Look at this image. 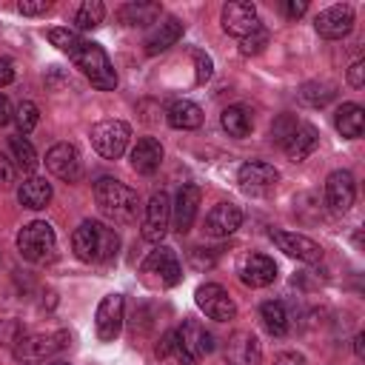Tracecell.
<instances>
[{
  "label": "cell",
  "mask_w": 365,
  "mask_h": 365,
  "mask_svg": "<svg viewBox=\"0 0 365 365\" xmlns=\"http://www.w3.org/2000/svg\"><path fill=\"white\" fill-rule=\"evenodd\" d=\"M271 240L277 242L279 251H285L288 257L299 259V262H322V245L314 242L311 237L305 234H297V231H271Z\"/></svg>",
  "instance_id": "obj_16"
},
{
  "label": "cell",
  "mask_w": 365,
  "mask_h": 365,
  "mask_svg": "<svg viewBox=\"0 0 365 365\" xmlns=\"http://www.w3.org/2000/svg\"><path fill=\"white\" fill-rule=\"evenodd\" d=\"M194 71H197L194 80H197L200 86L211 80V74H214V63H211V57H208L205 51H194Z\"/></svg>",
  "instance_id": "obj_38"
},
{
  "label": "cell",
  "mask_w": 365,
  "mask_h": 365,
  "mask_svg": "<svg viewBox=\"0 0 365 365\" xmlns=\"http://www.w3.org/2000/svg\"><path fill=\"white\" fill-rule=\"evenodd\" d=\"M194 299H197V308L208 317V319H217V322H228L237 317V305L234 299L228 297V291L217 282H205L194 291Z\"/></svg>",
  "instance_id": "obj_7"
},
{
  "label": "cell",
  "mask_w": 365,
  "mask_h": 365,
  "mask_svg": "<svg viewBox=\"0 0 365 365\" xmlns=\"http://www.w3.org/2000/svg\"><path fill=\"white\" fill-rule=\"evenodd\" d=\"M282 9H285V14H288V17H302V14H305V9H308V3H302V0H299V3H297V0H288Z\"/></svg>",
  "instance_id": "obj_45"
},
{
  "label": "cell",
  "mask_w": 365,
  "mask_h": 365,
  "mask_svg": "<svg viewBox=\"0 0 365 365\" xmlns=\"http://www.w3.org/2000/svg\"><path fill=\"white\" fill-rule=\"evenodd\" d=\"M294 125H297V117H291V114H282V117H279V120L271 125V140L282 145V143L288 140V134L294 131Z\"/></svg>",
  "instance_id": "obj_39"
},
{
  "label": "cell",
  "mask_w": 365,
  "mask_h": 365,
  "mask_svg": "<svg viewBox=\"0 0 365 365\" xmlns=\"http://www.w3.org/2000/svg\"><path fill=\"white\" fill-rule=\"evenodd\" d=\"M11 120V103L6 94H0V125H6Z\"/></svg>",
  "instance_id": "obj_46"
},
{
  "label": "cell",
  "mask_w": 365,
  "mask_h": 365,
  "mask_svg": "<svg viewBox=\"0 0 365 365\" xmlns=\"http://www.w3.org/2000/svg\"><path fill=\"white\" fill-rule=\"evenodd\" d=\"M157 359H160V365H194V362H197V359L182 348L177 331H168V334L160 336V342H157Z\"/></svg>",
  "instance_id": "obj_28"
},
{
  "label": "cell",
  "mask_w": 365,
  "mask_h": 365,
  "mask_svg": "<svg viewBox=\"0 0 365 365\" xmlns=\"http://www.w3.org/2000/svg\"><path fill=\"white\" fill-rule=\"evenodd\" d=\"M240 279L248 285V288H265L277 279V262L265 254H248L242 257V265H240Z\"/></svg>",
  "instance_id": "obj_19"
},
{
  "label": "cell",
  "mask_w": 365,
  "mask_h": 365,
  "mask_svg": "<svg viewBox=\"0 0 365 365\" xmlns=\"http://www.w3.org/2000/svg\"><path fill=\"white\" fill-rule=\"evenodd\" d=\"M319 37L325 40H342L345 34H351L354 29V9L348 3H336V6H328L325 11L317 14L314 20Z\"/></svg>",
  "instance_id": "obj_14"
},
{
  "label": "cell",
  "mask_w": 365,
  "mask_h": 365,
  "mask_svg": "<svg viewBox=\"0 0 365 365\" xmlns=\"http://www.w3.org/2000/svg\"><path fill=\"white\" fill-rule=\"evenodd\" d=\"M277 180H279V171L265 160H248L237 174V182L245 194H265L277 185Z\"/></svg>",
  "instance_id": "obj_15"
},
{
  "label": "cell",
  "mask_w": 365,
  "mask_h": 365,
  "mask_svg": "<svg viewBox=\"0 0 365 365\" xmlns=\"http://www.w3.org/2000/svg\"><path fill=\"white\" fill-rule=\"evenodd\" d=\"M68 57L91 80L94 88H100V91H114L117 88V74H114V66H111L108 54L103 51V46L80 37L77 46L68 51Z\"/></svg>",
  "instance_id": "obj_3"
},
{
  "label": "cell",
  "mask_w": 365,
  "mask_h": 365,
  "mask_svg": "<svg viewBox=\"0 0 365 365\" xmlns=\"http://www.w3.org/2000/svg\"><path fill=\"white\" fill-rule=\"evenodd\" d=\"M168 222H171V200L165 191H154L145 205V217H143V240L160 242L168 234Z\"/></svg>",
  "instance_id": "obj_9"
},
{
  "label": "cell",
  "mask_w": 365,
  "mask_h": 365,
  "mask_svg": "<svg viewBox=\"0 0 365 365\" xmlns=\"http://www.w3.org/2000/svg\"><path fill=\"white\" fill-rule=\"evenodd\" d=\"M220 123H222V128L228 131V137H237V140L248 137L251 128H254V120H251L248 108H242V106H228V108H222Z\"/></svg>",
  "instance_id": "obj_29"
},
{
  "label": "cell",
  "mask_w": 365,
  "mask_h": 365,
  "mask_svg": "<svg viewBox=\"0 0 365 365\" xmlns=\"http://www.w3.org/2000/svg\"><path fill=\"white\" fill-rule=\"evenodd\" d=\"M325 200H328V208L334 214H345L351 211L354 200H356V182H354V174L339 168V171H331L328 180H325Z\"/></svg>",
  "instance_id": "obj_13"
},
{
  "label": "cell",
  "mask_w": 365,
  "mask_h": 365,
  "mask_svg": "<svg viewBox=\"0 0 365 365\" xmlns=\"http://www.w3.org/2000/svg\"><path fill=\"white\" fill-rule=\"evenodd\" d=\"M331 97H334V86H331V83H305V86L299 88V100H302L305 106H314V108L325 106Z\"/></svg>",
  "instance_id": "obj_34"
},
{
  "label": "cell",
  "mask_w": 365,
  "mask_h": 365,
  "mask_svg": "<svg viewBox=\"0 0 365 365\" xmlns=\"http://www.w3.org/2000/svg\"><path fill=\"white\" fill-rule=\"evenodd\" d=\"M362 339H365L362 334H356V336H354V351H356V356H359V359L365 356V348H362Z\"/></svg>",
  "instance_id": "obj_47"
},
{
  "label": "cell",
  "mask_w": 365,
  "mask_h": 365,
  "mask_svg": "<svg viewBox=\"0 0 365 365\" xmlns=\"http://www.w3.org/2000/svg\"><path fill=\"white\" fill-rule=\"evenodd\" d=\"M128 140H131V125L123 120H100L97 125H91V145L106 160H117L125 151Z\"/></svg>",
  "instance_id": "obj_6"
},
{
  "label": "cell",
  "mask_w": 365,
  "mask_h": 365,
  "mask_svg": "<svg viewBox=\"0 0 365 365\" xmlns=\"http://www.w3.org/2000/svg\"><path fill=\"white\" fill-rule=\"evenodd\" d=\"M128 160H131V168L137 174H154L160 168V163H163V145H160V140H154V137L137 140V145L131 148Z\"/></svg>",
  "instance_id": "obj_23"
},
{
  "label": "cell",
  "mask_w": 365,
  "mask_h": 365,
  "mask_svg": "<svg viewBox=\"0 0 365 365\" xmlns=\"http://www.w3.org/2000/svg\"><path fill=\"white\" fill-rule=\"evenodd\" d=\"M220 23H222V31L225 34L240 37V40L245 34H251L254 29L262 26L259 17H257L254 3H248V0H231V3H225L222 11H220Z\"/></svg>",
  "instance_id": "obj_8"
},
{
  "label": "cell",
  "mask_w": 365,
  "mask_h": 365,
  "mask_svg": "<svg viewBox=\"0 0 365 365\" xmlns=\"http://www.w3.org/2000/svg\"><path fill=\"white\" fill-rule=\"evenodd\" d=\"M17 251L29 262H48L57 251V234L46 220L26 222L17 231Z\"/></svg>",
  "instance_id": "obj_4"
},
{
  "label": "cell",
  "mask_w": 365,
  "mask_h": 365,
  "mask_svg": "<svg viewBox=\"0 0 365 365\" xmlns=\"http://www.w3.org/2000/svg\"><path fill=\"white\" fill-rule=\"evenodd\" d=\"M259 319H262V328L271 334V336H285L288 334V311L282 302L277 299H268L259 305Z\"/></svg>",
  "instance_id": "obj_30"
},
{
  "label": "cell",
  "mask_w": 365,
  "mask_h": 365,
  "mask_svg": "<svg viewBox=\"0 0 365 365\" xmlns=\"http://www.w3.org/2000/svg\"><path fill=\"white\" fill-rule=\"evenodd\" d=\"M317 145H319V134H317V128H314L311 123H297L294 131L288 134V140L282 143L285 154H288L294 163H299V160H305L308 154H314Z\"/></svg>",
  "instance_id": "obj_22"
},
{
  "label": "cell",
  "mask_w": 365,
  "mask_h": 365,
  "mask_svg": "<svg viewBox=\"0 0 365 365\" xmlns=\"http://www.w3.org/2000/svg\"><path fill=\"white\" fill-rule=\"evenodd\" d=\"M143 274H154L160 279V285H177L182 279V265L174 254V248L168 245H157L145 259H143Z\"/></svg>",
  "instance_id": "obj_12"
},
{
  "label": "cell",
  "mask_w": 365,
  "mask_h": 365,
  "mask_svg": "<svg viewBox=\"0 0 365 365\" xmlns=\"http://www.w3.org/2000/svg\"><path fill=\"white\" fill-rule=\"evenodd\" d=\"M48 9H51L48 0H20V3H17V11H20V14H29V17L46 14Z\"/></svg>",
  "instance_id": "obj_40"
},
{
  "label": "cell",
  "mask_w": 365,
  "mask_h": 365,
  "mask_svg": "<svg viewBox=\"0 0 365 365\" xmlns=\"http://www.w3.org/2000/svg\"><path fill=\"white\" fill-rule=\"evenodd\" d=\"M160 14H163L160 3H140L137 0V3H125L120 9V20L125 26H148V23H157Z\"/></svg>",
  "instance_id": "obj_31"
},
{
  "label": "cell",
  "mask_w": 365,
  "mask_h": 365,
  "mask_svg": "<svg viewBox=\"0 0 365 365\" xmlns=\"http://www.w3.org/2000/svg\"><path fill=\"white\" fill-rule=\"evenodd\" d=\"M177 336H180L182 348H185L194 359L214 351V336H211V334L205 331V325L197 322V319H185V322L177 328Z\"/></svg>",
  "instance_id": "obj_21"
},
{
  "label": "cell",
  "mask_w": 365,
  "mask_h": 365,
  "mask_svg": "<svg viewBox=\"0 0 365 365\" xmlns=\"http://www.w3.org/2000/svg\"><path fill=\"white\" fill-rule=\"evenodd\" d=\"M14 120H17L20 134H29V131H34L37 123H40V108H37L31 100H23V103L17 106V111H14Z\"/></svg>",
  "instance_id": "obj_35"
},
{
  "label": "cell",
  "mask_w": 365,
  "mask_h": 365,
  "mask_svg": "<svg viewBox=\"0 0 365 365\" xmlns=\"http://www.w3.org/2000/svg\"><path fill=\"white\" fill-rule=\"evenodd\" d=\"M334 125H336V131H339L342 137H348V140L362 137V128H365V111H362V106H356V103H342V106L336 108V114H334Z\"/></svg>",
  "instance_id": "obj_26"
},
{
  "label": "cell",
  "mask_w": 365,
  "mask_h": 365,
  "mask_svg": "<svg viewBox=\"0 0 365 365\" xmlns=\"http://www.w3.org/2000/svg\"><path fill=\"white\" fill-rule=\"evenodd\" d=\"M71 248L83 262H108L111 257H117L120 237L114 228L97 220H83L71 234Z\"/></svg>",
  "instance_id": "obj_2"
},
{
  "label": "cell",
  "mask_w": 365,
  "mask_h": 365,
  "mask_svg": "<svg viewBox=\"0 0 365 365\" xmlns=\"http://www.w3.org/2000/svg\"><path fill=\"white\" fill-rule=\"evenodd\" d=\"M265 46H268V29H265V26L254 29L251 34H245V37L240 40V51H242V54H259Z\"/></svg>",
  "instance_id": "obj_36"
},
{
  "label": "cell",
  "mask_w": 365,
  "mask_h": 365,
  "mask_svg": "<svg viewBox=\"0 0 365 365\" xmlns=\"http://www.w3.org/2000/svg\"><path fill=\"white\" fill-rule=\"evenodd\" d=\"M17 200H20L23 208L40 211L51 202V182L46 177H29L17 185Z\"/></svg>",
  "instance_id": "obj_25"
},
{
  "label": "cell",
  "mask_w": 365,
  "mask_h": 365,
  "mask_svg": "<svg viewBox=\"0 0 365 365\" xmlns=\"http://www.w3.org/2000/svg\"><path fill=\"white\" fill-rule=\"evenodd\" d=\"M80 37H83V34L74 31V29H48V40H51V46H57V48L66 51V54L77 46Z\"/></svg>",
  "instance_id": "obj_37"
},
{
  "label": "cell",
  "mask_w": 365,
  "mask_h": 365,
  "mask_svg": "<svg viewBox=\"0 0 365 365\" xmlns=\"http://www.w3.org/2000/svg\"><path fill=\"white\" fill-rule=\"evenodd\" d=\"M14 177H17V165L11 163V157L0 154V188L11 185V182H14Z\"/></svg>",
  "instance_id": "obj_41"
},
{
  "label": "cell",
  "mask_w": 365,
  "mask_h": 365,
  "mask_svg": "<svg viewBox=\"0 0 365 365\" xmlns=\"http://www.w3.org/2000/svg\"><path fill=\"white\" fill-rule=\"evenodd\" d=\"M71 342L68 331H48V334H29L14 342L17 362H46L48 356L60 354Z\"/></svg>",
  "instance_id": "obj_5"
},
{
  "label": "cell",
  "mask_w": 365,
  "mask_h": 365,
  "mask_svg": "<svg viewBox=\"0 0 365 365\" xmlns=\"http://www.w3.org/2000/svg\"><path fill=\"white\" fill-rule=\"evenodd\" d=\"M14 80V63L9 57H0V88Z\"/></svg>",
  "instance_id": "obj_44"
},
{
  "label": "cell",
  "mask_w": 365,
  "mask_h": 365,
  "mask_svg": "<svg viewBox=\"0 0 365 365\" xmlns=\"http://www.w3.org/2000/svg\"><path fill=\"white\" fill-rule=\"evenodd\" d=\"M9 151H11V163H14L20 171H34L37 163H40L34 145H31L23 134H14V137L9 140Z\"/></svg>",
  "instance_id": "obj_32"
},
{
  "label": "cell",
  "mask_w": 365,
  "mask_h": 365,
  "mask_svg": "<svg viewBox=\"0 0 365 365\" xmlns=\"http://www.w3.org/2000/svg\"><path fill=\"white\" fill-rule=\"evenodd\" d=\"M123 308H125V299L123 294H106L97 305V314H94V328H97V336L103 342H111L120 336V328H123Z\"/></svg>",
  "instance_id": "obj_11"
},
{
  "label": "cell",
  "mask_w": 365,
  "mask_h": 365,
  "mask_svg": "<svg viewBox=\"0 0 365 365\" xmlns=\"http://www.w3.org/2000/svg\"><path fill=\"white\" fill-rule=\"evenodd\" d=\"M94 202H97L103 217H108L111 222H120V225L134 222L137 211H140L137 191L131 185L114 180V177H100L94 182Z\"/></svg>",
  "instance_id": "obj_1"
},
{
  "label": "cell",
  "mask_w": 365,
  "mask_h": 365,
  "mask_svg": "<svg viewBox=\"0 0 365 365\" xmlns=\"http://www.w3.org/2000/svg\"><path fill=\"white\" fill-rule=\"evenodd\" d=\"M180 37H182V23L177 17H171V14L168 17H160L151 26V31L145 34V54H160V51L171 48Z\"/></svg>",
  "instance_id": "obj_20"
},
{
  "label": "cell",
  "mask_w": 365,
  "mask_h": 365,
  "mask_svg": "<svg viewBox=\"0 0 365 365\" xmlns=\"http://www.w3.org/2000/svg\"><path fill=\"white\" fill-rule=\"evenodd\" d=\"M271 365H305V356L297 351H279Z\"/></svg>",
  "instance_id": "obj_43"
},
{
  "label": "cell",
  "mask_w": 365,
  "mask_h": 365,
  "mask_svg": "<svg viewBox=\"0 0 365 365\" xmlns=\"http://www.w3.org/2000/svg\"><path fill=\"white\" fill-rule=\"evenodd\" d=\"M197 205H200V188H197L194 182L182 185L180 194H177V202H174V228H177L180 234H185V231L194 225Z\"/></svg>",
  "instance_id": "obj_24"
},
{
  "label": "cell",
  "mask_w": 365,
  "mask_h": 365,
  "mask_svg": "<svg viewBox=\"0 0 365 365\" xmlns=\"http://www.w3.org/2000/svg\"><path fill=\"white\" fill-rule=\"evenodd\" d=\"M225 362L228 365H259L262 362V348L259 339L251 331H237L231 334L225 345Z\"/></svg>",
  "instance_id": "obj_18"
},
{
  "label": "cell",
  "mask_w": 365,
  "mask_h": 365,
  "mask_svg": "<svg viewBox=\"0 0 365 365\" xmlns=\"http://www.w3.org/2000/svg\"><path fill=\"white\" fill-rule=\"evenodd\" d=\"M103 17H106V6H103L100 0H86V3H80L77 14H74V23H77V29L88 31V29L100 26Z\"/></svg>",
  "instance_id": "obj_33"
},
{
  "label": "cell",
  "mask_w": 365,
  "mask_h": 365,
  "mask_svg": "<svg viewBox=\"0 0 365 365\" xmlns=\"http://www.w3.org/2000/svg\"><path fill=\"white\" fill-rule=\"evenodd\" d=\"M348 83H351L354 88H362V86H365V63H362V60H356V63L348 68Z\"/></svg>",
  "instance_id": "obj_42"
},
{
  "label": "cell",
  "mask_w": 365,
  "mask_h": 365,
  "mask_svg": "<svg viewBox=\"0 0 365 365\" xmlns=\"http://www.w3.org/2000/svg\"><path fill=\"white\" fill-rule=\"evenodd\" d=\"M46 168L63 180V182H77L80 174H83V160H80V151L71 145V143H57L46 151Z\"/></svg>",
  "instance_id": "obj_10"
},
{
  "label": "cell",
  "mask_w": 365,
  "mask_h": 365,
  "mask_svg": "<svg viewBox=\"0 0 365 365\" xmlns=\"http://www.w3.org/2000/svg\"><path fill=\"white\" fill-rule=\"evenodd\" d=\"M242 225V208L234 202H217L205 217V234L208 237H231Z\"/></svg>",
  "instance_id": "obj_17"
},
{
  "label": "cell",
  "mask_w": 365,
  "mask_h": 365,
  "mask_svg": "<svg viewBox=\"0 0 365 365\" xmlns=\"http://www.w3.org/2000/svg\"><path fill=\"white\" fill-rule=\"evenodd\" d=\"M51 365H68V362H51Z\"/></svg>",
  "instance_id": "obj_48"
},
{
  "label": "cell",
  "mask_w": 365,
  "mask_h": 365,
  "mask_svg": "<svg viewBox=\"0 0 365 365\" xmlns=\"http://www.w3.org/2000/svg\"><path fill=\"white\" fill-rule=\"evenodd\" d=\"M165 120H168L171 128L191 131V128H200L202 125V108L197 103H191V100H177V103H171Z\"/></svg>",
  "instance_id": "obj_27"
}]
</instances>
